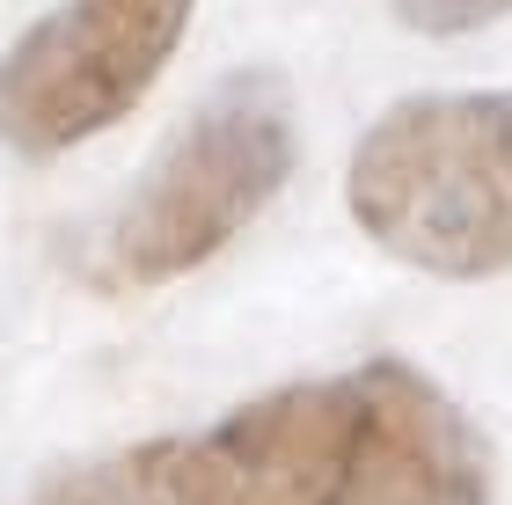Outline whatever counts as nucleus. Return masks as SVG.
Listing matches in <instances>:
<instances>
[{"mask_svg":"<svg viewBox=\"0 0 512 505\" xmlns=\"http://www.w3.org/2000/svg\"><path fill=\"white\" fill-rule=\"evenodd\" d=\"M359 447V388L293 381L169 440L66 462L30 505H337Z\"/></svg>","mask_w":512,"mask_h":505,"instance_id":"nucleus-2","label":"nucleus"},{"mask_svg":"<svg viewBox=\"0 0 512 505\" xmlns=\"http://www.w3.org/2000/svg\"><path fill=\"white\" fill-rule=\"evenodd\" d=\"M198 0H59L0 52V147L22 162L132 118L191 30Z\"/></svg>","mask_w":512,"mask_h":505,"instance_id":"nucleus-4","label":"nucleus"},{"mask_svg":"<svg viewBox=\"0 0 512 505\" xmlns=\"http://www.w3.org/2000/svg\"><path fill=\"white\" fill-rule=\"evenodd\" d=\"M344 205L381 257L425 279L512 271V88L403 96L359 132Z\"/></svg>","mask_w":512,"mask_h":505,"instance_id":"nucleus-1","label":"nucleus"},{"mask_svg":"<svg viewBox=\"0 0 512 505\" xmlns=\"http://www.w3.org/2000/svg\"><path fill=\"white\" fill-rule=\"evenodd\" d=\"M293 162H300V118L286 74H271V66L227 74L118 205L110 271L125 286H169L183 271H198L293 183Z\"/></svg>","mask_w":512,"mask_h":505,"instance_id":"nucleus-3","label":"nucleus"},{"mask_svg":"<svg viewBox=\"0 0 512 505\" xmlns=\"http://www.w3.org/2000/svg\"><path fill=\"white\" fill-rule=\"evenodd\" d=\"M359 447L337 505H491V440L410 359H366Z\"/></svg>","mask_w":512,"mask_h":505,"instance_id":"nucleus-5","label":"nucleus"},{"mask_svg":"<svg viewBox=\"0 0 512 505\" xmlns=\"http://www.w3.org/2000/svg\"><path fill=\"white\" fill-rule=\"evenodd\" d=\"M388 8L417 37H461V30H483V22L512 15V0H388Z\"/></svg>","mask_w":512,"mask_h":505,"instance_id":"nucleus-6","label":"nucleus"}]
</instances>
